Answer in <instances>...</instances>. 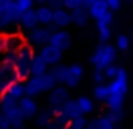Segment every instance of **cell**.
Returning a JSON list of instances; mask_svg holds the SVG:
<instances>
[{"instance_id": "4dcf8cb0", "label": "cell", "mask_w": 133, "mask_h": 129, "mask_svg": "<svg viewBox=\"0 0 133 129\" xmlns=\"http://www.w3.org/2000/svg\"><path fill=\"white\" fill-rule=\"evenodd\" d=\"M128 45H130V39H128L127 35H123V34H121V35L116 37V45H115V47H116L118 50H127Z\"/></svg>"}, {"instance_id": "ac0fdd59", "label": "cell", "mask_w": 133, "mask_h": 129, "mask_svg": "<svg viewBox=\"0 0 133 129\" xmlns=\"http://www.w3.org/2000/svg\"><path fill=\"white\" fill-rule=\"evenodd\" d=\"M34 10H36V15H37V22L41 25H51L52 24V12H54V9H51L47 3H41Z\"/></svg>"}, {"instance_id": "484cf974", "label": "cell", "mask_w": 133, "mask_h": 129, "mask_svg": "<svg viewBox=\"0 0 133 129\" xmlns=\"http://www.w3.org/2000/svg\"><path fill=\"white\" fill-rule=\"evenodd\" d=\"M98 35L101 42H108L111 39V27L108 24H98Z\"/></svg>"}, {"instance_id": "f35d334b", "label": "cell", "mask_w": 133, "mask_h": 129, "mask_svg": "<svg viewBox=\"0 0 133 129\" xmlns=\"http://www.w3.org/2000/svg\"><path fill=\"white\" fill-rule=\"evenodd\" d=\"M0 50H5V35H0Z\"/></svg>"}, {"instance_id": "8fae6325", "label": "cell", "mask_w": 133, "mask_h": 129, "mask_svg": "<svg viewBox=\"0 0 133 129\" xmlns=\"http://www.w3.org/2000/svg\"><path fill=\"white\" fill-rule=\"evenodd\" d=\"M39 55L44 59L45 62H47V65L51 67V65H56L59 64V62L62 60V50L57 47H54L52 44H44L42 47H39Z\"/></svg>"}, {"instance_id": "9a60e30c", "label": "cell", "mask_w": 133, "mask_h": 129, "mask_svg": "<svg viewBox=\"0 0 133 129\" xmlns=\"http://www.w3.org/2000/svg\"><path fill=\"white\" fill-rule=\"evenodd\" d=\"M17 24H19V27H20V29H24V30H30V29H34L36 25H39V22H37V15H36V10H34V9H29V10H25V12H22L19 15Z\"/></svg>"}, {"instance_id": "f546056e", "label": "cell", "mask_w": 133, "mask_h": 129, "mask_svg": "<svg viewBox=\"0 0 133 129\" xmlns=\"http://www.w3.org/2000/svg\"><path fill=\"white\" fill-rule=\"evenodd\" d=\"M118 65H115V64H108L106 67L103 69V72H104V77H106V81H110V79H113L115 75L118 74Z\"/></svg>"}, {"instance_id": "ffe728a7", "label": "cell", "mask_w": 133, "mask_h": 129, "mask_svg": "<svg viewBox=\"0 0 133 129\" xmlns=\"http://www.w3.org/2000/svg\"><path fill=\"white\" fill-rule=\"evenodd\" d=\"M59 112H61V114H64V116L68 117L69 121H71V119H74V117H78V116H83V112L79 111L78 102H76V101H72V99H68V101H66V102L61 106Z\"/></svg>"}, {"instance_id": "2e32d148", "label": "cell", "mask_w": 133, "mask_h": 129, "mask_svg": "<svg viewBox=\"0 0 133 129\" xmlns=\"http://www.w3.org/2000/svg\"><path fill=\"white\" fill-rule=\"evenodd\" d=\"M27 40L24 35L20 34H10V35H5V50L9 54H15L22 45H25Z\"/></svg>"}, {"instance_id": "7402d4cb", "label": "cell", "mask_w": 133, "mask_h": 129, "mask_svg": "<svg viewBox=\"0 0 133 129\" xmlns=\"http://www.w3.org/2000/svg\"><path fill=\"white\" fill-rule=\"evenodd\" d=\"M5 94H9L10 97H14V99L19 101L20 97L25 94V89H24V81H19V79H17L15 82H12V84L9 86V89L5 90Z\"/></svg>"}, {"instance_id": "30bf717a", "label": "cell", "mask_w": 133, "mask_h": 129, "mask_svg": "<svg viewBox=\"0 0 133 129\" xmlns=\"http://www.w3.org/2000/svg\"><path fill=\"white\" fill-rule=\"evenodd\" d=\"M83 74H84V69L81 67L79 64H71V65H66V71H64V81L62 84L66 87H76L81 82Z\"/></svg>"}, {"instance_id": "603a6c76", "label": "cell", "mask_w": 133, "mask_h": 129, "mask_svg": "<svg viewBox=\"0 0 133 129\" xmlns=\"http://www.w3.org/2000/svg\"><path fill=\"white\" fill-rule=\"evenodd\" d=\"M76 102H78V106H79V111H81L84 116H86V114H91L94 111V102L91 101V97L81 96V97L76 99Z\"/></svg>"}, {"instance_id": "44dd1931", "label": "cell", "mask_w": 133, "mask_h": 129, "mask_svg": "<svg viewBox=\"0 0 133 129\" xmlns=\"http://www.w3.org/2000/svg\"><path fill=\"white\" fill-rule=\"evenodd\" d=\"M47 71H49L47 62H45L39 54H34L32 62H30V75H39V74H44V72H47Z\"/></svg>"}, {"instance_id": "ba28073f", "label": "cell", "mask_w": 133, "mask_h": 129, "mask_svg": "<svg viewBox=\"0 0 133 129\" xmlns=\"http://www.w3.org/2000/svg\"><path fill=\"white\" fill-rule=\"evenodd\" d=\"M68 99H69V90L66 89L64 86L56 84V86L52 87L51 90H49V97H47V102H49V111H51L52 114L59 112L61 106H62V104H64Z\"/></svg>"}, {"instance_id": "d590c367", "label": "cell", "mask_w": 133, "mask_h": 129, "mask_svg": "<svg viewBox=\"0 0 133 129\" xmlns=\"http://www.w3.org/2000/svg\"><path fill=\"white\" fill-rule=\"evenodd\" d=\"M0 129H10V123L2 112H0Z\"/></svg>"}, {"instance_id": "836d02e7", "label": "cell", "mask_w": 133, "mask_h": 129, "mask_svg": "<svg viewBox=\"0 0 133 129\" xmlns=\"http://www.w3.org/2000/svg\"><path fill=\"white\" fill-rule=\"evenodd\" d=\"M93 81L96 82V84H99V82H106V77H104L103 69H94V72H93Z\"/></svg>"}, {"instance_id": "d4e9b609", "label": "cell", "mask_w": 133, "mask_h": 129, "mask_svg": "<svg viewBox=\"0 0 133 129\" xmlns=\"http://www.w3.org/2000/svg\"><path fill=\"white\" fill-rule=\"evenodd\" d=\"M94 97H96L98 101H106L108 94H110V87H108V82H99V84H96V87H94Z\"/></svg>"}, {"instance_id": "277c9868", "label": "cell", "mask_w": 133, "mask_h": 129, "mask_svg": "<svg viewBox=\"0 0 133 129\" xmlns=\"http://www.w3.org/2000/svg\"><path fill=\"white\" fill-rule=\"evenodd\" d=\"M56 84H57V82L54 81V77H52L47 71V72H44V74L27 77L25 81H24V89H25L27 96L34 97V96H39V94H42V92L51 90Z\"/></svg>"}, {"instance_id": "7a4b0ae2", "label": "cell", "mask_w": 133, "mask_h": 129, "mask_svg": "<svg viewBox=\"0 0 133 129\" xmlns=\"http://www.w3.org/2000/svg\"><path fill=\"white\" fill-rule=\"evenodd\" d=\"M34 47L30 44H25L14 54L12 57V64L15 69V74L19 81H25L27 77H30V62L34 57Z\"/></svg>"}, {"instance_id": "7c38bea8", "label": "cell", "mask_w": 133, "mask_h": 129, "mask_svg": "<svg viewBox=\"0 0 133 129\" xmlns=\"http://www.w3.org/2000/svg\"><path fill=\"white\" fill-rule=\"evenodd\" d=\"M49 44H52L54 47L61 49L64 52L71 47V35L64 29H54L51 32V37H49Z\"/></svg>"}, {"instance_id": "8d00e7d4", "label": "cell", "mask_w": 133, "mask_h": 129, "mask_svg": "<svg viewBox=\"0 0 133 129\" xmlns=\"http://www.w3.org/2000/svg\"><path fill=\"white\" fill-rule=\"evenodd\" d=\"M47 5L51 9H57V7H62V0H47Z\"/></svg>"}, {"instance_id": "9c48e42d", "label": "cell", "mask_w": 133, "mask_h": 129, "mask_svg": "<svg viewBox=\"0 0 133 129\" xmlns=\"http://www.w3.org/2000/svg\"><path fill=\"white\" fill-rule=\"evenodd\" d=\"M15 81H17V74L15 69H14V64L10 59H5L3 62H0V96Z\"/></svg>"}, {"instance_id": "d6a6232c", "label": "cell", "mask_w": 133, "mask_h": 129, "mask_svg": "<svg viewBox=\"0 0 133 129\" xmlns=\"http://www.w3.org/2000/svg\"><path fill=\"white\" fill-rule=\"evenodd\" d=\"M81 5H83V0H62V7H66L68 10L78 9Z\"/></svg>"}, {"instance_id": "b9f144b4", "label": "cell", "mask_w": 133, "mask_h": 129, "mask_svg": "<svg viewBox=\"0 0 133 129\" xmlns=\"http://www.w3.org/2000/svg\"><path fill=\"white\" fill-rule=\"evenodd\" d=\"M131 2H133V0H131Z\"/></svg>"}, {"instance_id": "83f0119b", "label": "cell", "mask_w": 133, "mask_h": 129, "mask_svg": "<svg viewBox=\"0 0 133 129\" xmlns=\"http://www.w3.org/2000/svg\"><path fill=\"white\" fill-rule=\"evenodd\" d=\"M86 124H88V121H86L84 114H83V116H78V117H74V119L69 121V127H72V129H84Z\"/></svg>"}, {"instance_id": "d6986e66", "label": "cell", "mask_w": 133, "mask_h": 129, "mask_svg": "<svg viewBox=\"0 0 133 129\" xmlns=\"http://www.w3.org/2000/svg\"><path fill=\"white\" fill-rule=\"evenodd\" d=\"M86 127H89V129H113L115 123L108 114H103V116H98V117H94V119L88 121Z\"/></svg>"}, {"instance_id": "5bb4252c", "label": "cell", "mask_w": 133, "mask_h": 129, "mask_svg": "<svg viewBox=\"0 0 133 129\" xmlns=\"http://www.w3.org/2000/svg\"><path fill=\"white\" fill-rule=\"evenodd\" d=\"M52 24L57 29H64V27L71 25V10H68L66 7H57L52 12Z\"/></svg>"}, {"instance_id": "cb8c5ba5", "label": "cell", "mask_w": 133, "mask_h": 129, "mask_svg": "<svg viewBox=\"0 0 133 129\" xmlns=\"http://www.w3.org/2000/svg\"><path fill=\"white\" fill-rule=\"evenodd\" d=\"M64 71H66V65H62L61 62L56 65H51V69H49V74L54 77V81L57 82V84H62V81H64Z\"/></svg>"}, {"instance_id": "e575fe53", "label": "cell", "mask_w": 133, "mask_h": 129, "mask_svg": "<svg viewBox=\"0 0 133 129\" xmlns=\"http://www.w3.org/2000/svg\"><path fill=\"white\" fill-rule=\"evenodd\" d=\"M106 3L113 12H116V10L121 9V0H106Z\"/></svg>"}, {"instance_id": "4fadbf2b", "label": "cell", "mask_w": 133, "mask_h": 129, "mask_svg": "<svg viewBox=\"0 0 133 129\" xmlns=\"http://www.w3.org/2000/svg\"><path fill=\"white\" fill-rule=\"evenodd\" d=\"M17 106L20 109V114L24 116V119H30L37 114V102L34 101L32 96H27L24 94L19 101H17Z\"/></svg>"}, {"instance_id": "5b68a950", "label": "cell", "mask_w": 133, "mask_h": 129, "mask_svg": "<svg viewBox=\"0 0 133 129\" xmlns=\"http://www.w3.org/2000/svg\"><path fill=\"white\" fill-rule=\"evenodd\" d=\"M115 57H116V47L110 45L108 42H103L93 52V55H91V64L94 65V69H104L108 64H113Z\"/></svg>"}, {"instance_id": "52a82bcc", "label": "cell", "mask_w": 133, "mask_h": 129, "mask_svg": "<svg viewBox=\"0 0 133 129\" xmlns=\"http://www.w3.org/2000/svg\"><path fill=\"white\" fill-rule=\"evenodd\" d=\"M89 17L96 20V24H108L113 22V10L108 7L106 0H96L88 9Z\"/></svg>"}, {"instance_id": "74e56055", "label": "cell", "mask_w": 133, "mask_h": 129, "mask_svg": "<svg viewBox=\"0 0 133 129\" xmlns=\"http://www.w3.org/2000/svg\"><path fill=\"white\" fill-rule=\"evenodd\" d=\"M96 2V0H83V7H86V9H89L93 3Z\"/></svg>"}, {"instance_id": "e0dca14e", "label": "cell", "mask_w": 133, "mask_h": 129, "mask_svg": "<svg viewBox=\"0 0 133 129\" xmlns=\"http://www.w3.org/2000/svg\"><path fill=\"white\" fill-rule=\"evenodd\" d=\"M89 12H88V9L86 7H78V9H72L71 10V22L72 24H76L78 27H84V25H88V22H89Z\"/></svg>"}, {"instance_id": "1f68e13d", "label": "cell", "mask_w": 133, "mask_h": 129, "mask_svg": "<svg viewBox=\"0 0 133 129\" xmlns=\"http://www.w3.org/2000/svg\"><path fill=\"white\" fill-rule=\"evenodd\" d=\"M108 116L113 119V123H120L121 119H123V109H111L110 112H108Z\"/></svg>"}, {"instance_id": "f1b7e54d", "label": "cell", "mask_w": 133, "mask_h": 129, "mask_svg": "<svg viewBox=\"0 0 133 129\" xmlns=\"http://www.w3.org/2000/svg\"><path fill=\"white\" fill-rule=\"evenodd\" d=\"M15 2V7L19 9V12L22 13V12H25V10H29V9H32L34 7V0H14Z\"/></svg>"}, {"instance_id": "4316f807", "label": "cell", "mask_w": 133, "mask_h": 129, "mask_svg": "<svg viewBox=\"0 0 133 129\" xmlns=\"http://www.w3.org/2000/svg\"><path fill=\"white\" fill-rule=\"evenodd\" d=\"M52 117H54V114H52L49 109L47 111H42V112H39V116H37V124H39L41 127H49Z\"/></svg>"}, {"instance_id": "ab89813d", "label": "cell", "mask_w": 133, "mask_h": 129, "mask_svg": "<svg viewBox=\"0 0 133 129\" xmlns=\"http://www.w3.org/2000/svg\"><path fill=\"white\" fill-rule=\"evenodd\" d=\"M34 2H36V3H39V5H41V3H47V0H34Z\"/></svg>"}, {"instance_id": "8992f818", "label": "cell", "mask_w": 133, "mask_h": 129, "mask_svg": "<svg viewBox=\"0 0 133 129\" xmlns=\"http://www.w3.org/2000/svg\"><path fill=\"white\" fill-rule=\"evenodd\" d=\"M54 29H57L54 24H51V25H41V24H39V25H36L34 29L27 30V35H25L27 44H30L32 47H42L44 44L49 42L51 32Z\"/></svg>"}, {"instance_id": "60d3db41", "label": "cell", "mask_w": 133, "mask_h": 129, "mask_svg": "<svg viewBox=\"0 0 133 129\" xmlns=\"http://www.w3.org/2000/svg\"><path fill=\"white\" fill-rule=\"evenodd\" d=\"M131 40H133V32H131Z\"/></svg>"}, {"instance_id": "3957f363", "label": "cell", "mask_w": 133, "mask_h": 129, "mask_svg": "<svg viewBox=\"0 0 133 129\" xmlns=\"http://www.w3.org/2000/svg\"><path fill=\"white\" fill-rule=\"evenodd\" d=\"M0 112L9 119L10 127H14V129L24 127V116L20 114V109L17 106V99L10 97L5 92L0 96Z\"/></svg>"}, {"instance_id": "6da1fadb", "label": "cell", "mask_w": 133, "mask_h": 129, "mask_svg": "<svg viewBox=\"0 0 133 129\" xmlns=\"http://www.w3.org/2000/svg\"><path fill=\"white\" fill-rule=\"evenodd\" d=\"M108 87H110V94L104 101L108 109H123L125 97L128 94V75L125 69H118V74L108 81Z\"/></svg>"}]
</instances>
